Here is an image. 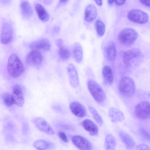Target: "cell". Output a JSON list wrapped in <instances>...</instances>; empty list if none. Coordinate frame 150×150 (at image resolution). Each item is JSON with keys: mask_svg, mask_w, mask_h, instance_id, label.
Returning <instances> with one entry per match:
<instances>
[{"mask_svg": "<svg viewBox=\"0 0 150 150\" xmlns=\"http://www.w3.org/2000/svg\"><path fill=\"white\" fill-rule=\"evenodd\" d=\"M150 104L147 101L141 102L136 106L134 111L136 116L138 118L145 120L150 117Z\"/></svg>", "mask_w": 150, "mask_h": 150, "instance_id": "52a82bcc", "label": "cell"}, {"mask_svg": "<svg viewBox=\"0 0 150 150\" xmlns=\"http://www.w3.org/2000/svg\"><path fill=\"white\" fill-rule=\"evenodd\" d=\"M22 13L23 16L26 19L30 18L33 14L32 8L28 2L24 1L21 4Z\"/></svg>", "mask_w": 150, "mask_h": 150, "instance_id": "603a6c76", "label": "cell"}, {"mask_svg": "<svg viewBox=\"0 0 150 150\" xmlns=\"http://www.w3.org/2000/svg\"><path fill=\"white\" fill-rule=\"evenodd\" d=\"M69 108L71 112L75 116L80 118L84 117L86 111L84 106L77 101H73L70 104Z\"/></svg>", "mask_w": 150, "mask_h": 150, "instance_id": "5bb4252c", "label": "cell"}, {"mask_svg": "<svg viewBox=\"0 0 150 150\" xmlns=\"http://www.w3.org/2000/svg\"><path fill=\"white\" fill-rule=\"evenodd\" d=\"M13 95H23V90L21 86L17 84L14 85L12 89Z\"/></svg>", "mask_w": 150, "mask_h": 150, "instance_id": "4dcf8cb0", "label": "cell"}, {"mask_svg": "<svg viewBox=\"0 0 150 150\" xmlns=\"http://www.w3.org/2000/svg\"><path fill=\"white\" fill-rule=\"evenodd\" d=\"M143 4L147 6H150V0H139Z\"/></svg>", "mask_w": 150, "mask_h": 150, "instance_id": "8d00e7d4", "label": "cell"}, {"mask_svg": "<svg viewBox=\"0 0 150 150\" xmlns=\"http://www.w3.org/2000/svg\"><path fill=\"white\" fill-rule=\"evenodd\" d=\"M138 36V33L134 29L127 28L123 29L119 33L118 39L121 44L124 45L129 46L134 43Z\"/></svg>", "mask_w": 150, "mask_h": 150, "instance_id": "277c9868", "label": "cell"}, {"mask_svg": "<svg viewBox=\"0 0 150 150\" xmlns=\"http://www.w3.org/2000/svg\"><path fill=\"white\" fill-rule=\"evenodd\" d=\"M58 54L60 58L63 61L68 60L71 56L70 50L64 46L59 48Z\"/></svg>", "mask_w": 150, "mask_h": 150, "instance_id": "484cf974", "label": "cell"}, {"mask_svg": "<svg viewBox=\"0 0 150 150\" xmlns=\"http://www.w3.org/2000/svg\"><path fill=\"white\" fill-rule=\"evenodd\" d=\"M67 0H60L61 3H64L67 1Z\"/></svg>", "mask_w": 150, "mask_h": 150, "instance_id": "7bdbcfd3", "label": "cell"}, {"mask_svg": "<svg viewBox=\"0 0 150 150\" xmlns=\"http://www.w3.org/2000/svg\"><path fill=\"white\" fill-rule=\"evenodd\" d=\"M51 44L49 40L46 38H43L37 40L32 42L29 45L30 48L32 50L40 51L49 50Z\"/></svg>", "mask_w": 150, "mask_h": 150, "instance_id": "30bf717a", "label": "cell"}, {"mask_svg": "<svg viewBox=\"0 0 150 150\" xmlns=\"http://www.w3.org/2000/svg\"><path fill=\"white\" fill-rule=\"evenodd\" d=\"M58 136L61 140L65 143H67L68 139L67 136L64 132L63 131H59L58 132Z\"/></svg>", "mask_w": 150, "mask_h": 150, "instance_id": "d6a6232c", "label": "cell"}, {"mask_svg": "<svg viewBox=\"0 0 150 150\" xmlns=\"http://www.w3.org/2000/svg\"><path fill=\"white\" fill-rule=\"evenodd\" d=\"M119 136L121 140L127 149H131L134 146L135 142L134 141L128 134L121 131L119 133Z\"/></svg>", "mask_w": 150, "mask_h": 150, "instance_id": "ffe728a7", "label": "cell"}, {"mask_svg": "<svg viewBox=\"0 0 150 150\" xmlns=\"http://www.w3.org/2000/svg\"><path fill=\"white\" fill-rule=\"evenodd\" d=\"M94 0L96 4L99 6H101L103 4L102 0Z\"/></svg>", "mask_w": 150, "mask_h": 150, "instance_id": "f35d334b", "label": "cell"}, {"mask_svg": "<svg viewBox=\"0 0 150 150\" xmlns=\"http://www.w3.org/2000/svg\"><path fill=\"white\" fill-rule=\"evenodd\" d=\"M59 28L58 26L55 27L53 29V32L54 33H57L59 31Z\"/></svg>", "mask_w": 150, "mask_h": 150, "instance_id": "ab89813d", "label": "cell"}, {"mask_svg": "<svg viewBox=\"0 0 150 150\" xmlns=\"http://www.w3.org/2000/svg\"><path fill=\"white\" fill-rule=\"evenodd\" d=\"M102 75L104 83L107 85L111 84L113 81V75L112 69L108 66L104 67Z\"/></svg>", "mask_w": 150, "mask_h": 150, "instance_id": "d6986e66", "label": "cell"}, {"mask_svg": "<svg viewBox=\"0 0 150 150\" xmlns=\"http://www.w3.org/2000/svg\"><path fill=\"white\" fill-rule=\"evenodd\" d=\"M108 115L111 121L114 123L123 121L125 119L123 113L115 108H111L109 110Z\"/></svg>", "mask_w": 150, "mask_h": 150, "instance_id": "e0dca14e", "label": "cell"}, {"mask_svg": "<svg viewBox=\"0 0 150 150\" xmlns=\"http://www.w3.org/2000/svg\"><path fill=\"white\" fill-rule=\"evenodd\" d=\"M73 57L75 61L78 63H81L83 57V49L81 44L78 42L74 45L73 51Z\"/></svg>", "mask_w": 150, "mask_h": 150, "instance_id": "44dd1931", "label": "cell"}, {"mask_svg": "<svg viewBox=\"0 0 150 150\" xmlns=\"http://www.w3.org/2000/svg\"><path fill=\"white\" fill-rule=\"evenodd\" d=\"M114 1L117 5L121 6L125 3L126 0H114Z\"/></svg>", "mask_w": 150, "mask_h": 150, "instance_id": "74e56055", "label": "cell"}, {"mask_svg": "<svg viewBox=\"0 0 150 150\" xmlns=\"http://www.w3.org/2000/svg\"><path fill=\"white\" fill-rule=\"evenodd\" d=\"M13 30L11 26L8 23H4L2 26L0 40L1 43L6 44L10 42L12 40Z\"/></svg>", "mask_w": 150, "mask_h": 150, "instance_id": "4fadbf2b", "label": "cell"}, {"mask_svg": "<svg viewBox=\"0 0 150 150\" xmlns=\"http://www.w3.org/2000/svg\"><path fill=\"white\" fill-rule=\"evenodd\" d=\"M33 122L35 126L40 131L50 135L54 134V131L49 123L44 119L37 117L34 118Z\"/></svg>", "mask_w": 150, "mask_h": 150, "instance_id": "9c48e42d", "label": "cell"}, {"mask_svg": "<svg viewBox=\"0 0 150 150\" xmlns=\"http://www.w3.org/2000/svg\"><path fill=\"white\" fill-rule=\"evenodd\" d=\"M82 125L84 129L92 136L96 135L98 131L96 125L89 119H85L82 122Z\"/></svg>", "mask_w": 150, "mask_h": 150, "instance_id": "2e32d148", "label": "cell"}, {"mask_svg": "<svg viewBox=\"0 0 150 150\" xmlns=\"http://www.w3.org/2000/svg\"><path fill=\"white\" fill-rule=\"evenodd\" d=\"M73 144L78 149L83 150L92 149V146L90 142L86 138L80 135H75L72 138Z\"/></svg>", "mask_w": 150, "mask_h": 150, "instance_id": "8fae6325", "label": "cell"}, {"mask_svg": "<svg viewBox=\"0 0 150 150\" xmlns=\"http://www.w3.org/2000/svg\"><path fill=\"white\" fill-rule=\"evenodd\" d=\"M127 17L131 21L137 24H144L147 23L149 19L148 14L144 11L138 9L129 11Z\"/></svg>", "mask_w": 150, "mask_h": 150, "instance_id": "8992f818", "label": "cell"}, {"mask_svg": "<svg viewBox=\"0 0 150 150\" xmlns=\"http://www.w3.org/2000/svg\"><path fill=\"white\" fill-rule=\"evenodd\" d=\"M122 59L126 66L130 68H136L142 62L144 55L139 49L133 48L125 51L123 54Z\"/></svg>", "mask_w": 150, "mask_h": 150, "instance_id": "6da1fadb", "label": "cell"}, {"mask_svg": "<svg viewBox=\"0 0 150 150\" xmlns=\"http://www.w3.org/2000/svg\"><path fill=\"white\" fill-rule=\"evenodd\" d=\"M7 69L9 74L13 78L19 77L22 74L25 69L22 62L15 54H12L9 57Z\"/></svg>", "mask_w": 150, "mask_h": 150, "instance_id": "7a4b0ae2", "label": "cell"}, {"mask_svg": "<svg viewBox=\"0 0 150 150\" xmlns=\"http://www.w3.org/2000/svg\"><path fill=\"white\" fill-rule=\"evenodd\" d=\"M114 1V0H108V3L109 4H112Z\"/></svg>", "mask_w": 150, "mask_h": 150, "instance_id": "b9f144b4", "label": "cell"}, {"mask_svg": "<svg viewBox=\"0 0 150 150\" xmlns=\"http://www.w3.org/2000/svg\"><path fill=\"white\" fill-rule=\"evenodd\" d=\"M97 10L95 6L92 4H89L86 7L85 11V19L88 22L94 20L97 15Z\"/></svg>", "mask_w": 150, "mask_h": 150, "instance_id": "ac0fdd59", "label": "cell"}, {"mask_svg": "<svg viewBox=\"0 0 150 150\" xmlns=\"http://www.w3.org/2000/svg\"><path fill=\"white\" fill-rule=\"evenodd\" d=\"M104 52L108 59L111 61H114L116 56V47L115 42L112 41L109 42L105 46Z\"/></svg>", "mask_w": 150, "mask_h": 150, "instance_id": "9a60e30c", "label": "cell"}, {"mask_svg": "<svg viewBox=\"0 0 150 150\" xmlns=\"http://www.w3.org/2000/svg\"><path fill=\"white\" fill-rule=\"evenodd\" d=\"M33 146L36 149L40 150L52 149L55 146L52 143L42 139L35 141L33 144Z\"/></svg>", "mask_w": 150, "mask_h": 150, "instance_id": "7402d4cb", "label": "cell"}, {"mask_svg": "<svg viewBox=\"0 0 150 150\" xmlns=\"http://www.w3.org/2000/svg\"><path fill=\"white\" fill-rule=\"evenodd\" d=\"M88 109L92 114L93 118L97 123L100 126L103 125V121L96 110L93 108L89 106Z\"/></svg>", "mask_w": 150, "mask_h": 150, "instance_id": "f1b7e54d", "label": "cell"}, {"mask_svg": "<svg viewBox=\"0 0 150 150\" xmlns=\"http://www.w3.org/2000/svg\"><path fill=\"white\" fill-rule=\"evenodd\" d=\"M35 9L39 19L42 21H47L49 18V15L44 8L40 4H37Z\"/></svg>", "mask_w": 150, "mask_h": 150, "instance_id": "cb8c5ba5", "label": "cell"}, {"mask_svg": "<svg viewBox=\"0 0 150 150\" xmlns=\"http://www.w3.org/2000/svg\"><path fill=\"white\" fill-rule=\"evenodd\" d=\"M87 86L90 93L96 101L101 103L105 100V93L97 82L92 79H90L87 82Z\"/></svg>", "mask_w": 150, "mask_h": 150, "instance_id": "5b68a950", "label": "cell"}, {"mask_svg": "<svg viewBox=\"0 0 150 150\" xmlns=\"http://www.w3.org/2000/svg\"><path fill=\"white\" fill-rule=\"evenodd\" d=\"M95 26L97 33L100 37L103 36L105 32V26L104 23L100 20H97L95 23Z\"/></svg>", "mask_w": 150, "mask_h": 150, "instance_id": "4316f807", "label": "cell"}, {"mask_svg": "<svg viewBox=\"0 0 150 150\" xmlns=\"http://www.w3.org/2000/svg\"><path fill=\"white\" fill-rule=\"evenodd\" d=\"M118 88L121 94L126 98L132 97L135 91L134 81L131 78L127 76L124 77L120 79Z\"/></svg>", "mask_w": 150, "mask_h": 150, "instance_id": "3957f363", "label": "cell"}, {"mask_svg": "<svg viewBox=\"0 0 150 150\" xmlns=\"http://www.w3.org/2000/svg\"><path fill=\"white\" fill-rule=\"evenodd\" d=\"M116 145V141L114 137L111 134H108L106 137L104 146L106 150H114Z\"/></svg>", "mask_w": 150, "mask_h": 150, "instance_id": "d4e9b609", "label": "cell"}, {"mask_svg": "<svg viewBox=\"0 0 150 150\" xmlns=\"http://www.w3.org/2000/svg\"><path fill=\"white\" fill-rule=\"evenodd\" d=\"M53 108L57 110H58V111H61V108L57 106H54Z\"/></svg>", "mask_w": 150, "mask_h": 150, "instance_id": "60d3db41", "label": "cell"}, {"mask_svg": "<svg viewBox=\"0 0 150 150\" xmlns=\"http://www.w3.org/2000/svg\"><path fill=\"white\" fill-rule=\"evenodd\" d=\"M12 95L13 98L14 103L19 107L23 106L25 101L24 95L13 94Z\"/></svg>", "mask_w": 150, "mask_h": 150, "instance_id": "f546056e", "label": "cell"}, {"mask_svg": "<svg viewBox=\"0 0 150 150\" xmlns=\"http://www.w3.org/2000/svg\"><path fill=\"white\" fill-rule=\"evenodd\" d=\"M55 43L59 48L64 46V41L61 38H58L55 40Z\"/></svg>", "mask_w": 150, "mask_h": 150, "instance_id": "e575fe53", "label": "cell"}, {"mask_svg": "<svg viewBox=\"0 0 150 150\" xmlns=\"http://www.w3.org/2000/svg\"><path fill=\"white\" fill-rule=\"evenodd\" d=\"M43 57L40 52L32 50L27 55L26 58V63L30 66L38 67L42 64Z\"/></svg>", "mask_w": 150, "mask_h": 150, "instance_id": "ba28073f", "label": "cell"}, {"mask_svg": "<svg viewBox=\"0 0 150 150\" xmlns=\"http://www.w3.org/2000/svg\"><path fill=\"white\" fill-rule=\"evenodd\" d=\"M3 99L5 105L7 107H10L14 104L12 94L10 93H5L3 96Z\"/></svg>", "mask_w": 150, "mask_h": 150, "instance_id": "83f0119b", "label": "cell"}, {"mask_svg": "<svg viewBox=\"0 0 150 150\" xmlns=\"http://www.w3.org/2000/svg\"><path fill=\"white\" fill-rule=\"evenodd\" d=\"M141 135L147 140H149V135L148 132L144 129H141L140 131Z\"/></svg>", "mask_w": 150, "mask_h": 150, "instance_id": "1f68e13d", "label": "cell"}, {"mask_svg": "<svg viewBox=\"0 0 150 150\" xmlns=\"http://www.w3.org/2000/svg\"><path fill=\"white\" fill-rule=\"evenodd\" d=\"M136 149L138 150H150L149 147L146 144H142L137 146Z\"/></svg>", "mask_w": 150, "mask_h": 150, "instance_id": "d590c367", "label": "cell"}, {"mask_svg": "<svg viewBox=\"0 0 150 150\" xmlns=\"http://www.w3.org/2000/svg\"><path fill=\"white\" fill-rule=\"evenodd\" d=\"M67 73L70 83L73 88L77 87L79 81L78 73L75 66L72 64H68L67 68Z\"/></svg>", "mask_w": 150, "mask_h": 150, "instance_id": "7c38bea8", "label": "cell"}, {"mask_svg": "<svg viewBox=\"0 0 150 150\" xmlns=\"http://www.w3.org/2000/svg\"><path fill=\"white\" fill-rule=\"evenodd\" d=\"M58 125L60 127L65 129L72 130L74 129L73 127L67 124L61 123L59 124Z\"/></svg>", "mask_w": 150, "mask_h": 150, "instance_id": "836d02e7", "label": "cell"}]
</instances>
